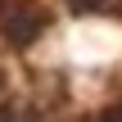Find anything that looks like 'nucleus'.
Returning a JSON list of instances; mask_svg holds the SVG:
<instances>
[{
  "instance_id": "1",
  "label": "nucleus",
  "mask_w": 122,
  "mask_h": 122,
  "mask_svg": "<svg viewBox=\"0 0 122 122\" xmlns=\"http://www.w3.org/2000/svg\"><path fill=\"white\" fill-rule=\"evenodd\" d=\"M77 9H95V5H104V0H72Z\"/></svg>"
}]
</instances>
